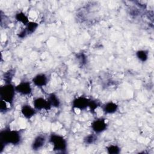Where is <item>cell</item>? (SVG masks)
I'll list each match as a JSON object with an SVG mask.
<instances>
[{"label": "cell", "instance_id": "obj_17", "mask_svg": "<svg viewBox=\"0 0 154 154\" xmlns=\"http://www.w3.org/2000/svg\"><path fill=\"white\" fill-rule=\"evenodd\" d=\"M108 153H119L120 152V148L116 145H110L107 148Z\"/></svg>", "mask_w": 154, "mask_h": 154}, {"label": "cell", "instance_id": "obj_14", "mask_svg": "<svg viewBox=\"0 0 154 154\" xmlns=\"http://www.w3.org/2000/svg\"><path fill=\"white\" fill-rule=\"evenodd\" d=\"M38 27V23L35 22H29V23L26 25V31L27 34H32L34 32L37 28Z\"/></svg>", "mask_w": 154, "mask_h": 154}, {"label": "cell", "instance_id": "obj_13", "mask_svg": "<svg viewBox=\"0 0 154 154\" xmlns=\"http://www.w3.org/2000/svg\"><path fill=\"white\" fill-rule=\"evenodd\" d=\"M47 100L51 107H58L60 105V100L58 97L53 93L49 94Z\"/></svg>", "mask_w": 154, "mask_h": 154}, {"label": "cell", "instance_id": "obj_2", "mask_svg": "<svg viewBox=\"0 0 154 154\" xmlns=\"http://www.w3.org/2000/svg\"><path fill=\"white\" fill-rule=\"evenodd\" d=\"M15 87L11 83H6L1 87L0 95L1 100H3L8 103H11L14 98L16 93Z\"/></svg>", "mask_w": 154, "mask_h": 154}, {"label": "cell", "instance_id": "obj_3", "mask_svg": "<svg viewBox=\"0 0 154 154\" xmlns=\"http://www.w3.org/2000/svg\"><path fill=\"white\" fill-rule=\"evenodd\" d=\"M49 141L53 146V149L57 151H63L67 148V141L63 137L58 134H52L49 138Z\"/></svg>", "mask_w": 154, "mask_h": 154}, {"label": "cell", "instance_id": "obj_9", "mask_svg": "<svg viewBox=\"0 0 154 154\" xmlns=\"http://www.w3.org/2000/svg\"><path fill=\"white\" fill-rule=\"evenodd\" d=\"M46 138L44 135H37L32 143V149L33 150H39L46 143Z\"/></svg>", "mask_w": 154, "mask_h": 154}, {"label": "cell", "instance_id": "obj_15", "mask_svg": "<svg viewBox=\"0 0 154 154\" xmlns=\"http://www.w3.org/2000/svg\"><path fill=\"white\" fill-rule=\"evenodd\" d=\"M136 55L137 58L141 61H145L148 58V52L144 50H140L137 51Z\"/></svg>", "mask_w": 154, "mask_h": 154}, {"label": "cell", "instance_id": "obj_5", "mask_svg": "<svg viewBox=\"0 0 154 154\" xmlns=\"http://www.w3.org/2000/svg\"><path fill=\"white\" fill-rule=\"evenodd\" d=\"M33 106L36 110H48L51 106L47 99L38 97L35 98L33 101Z\"/></svg>", "mask_w": 154, "mask_h": 154}, {"label": "cell", "instance_id": "obj_16", "mask_svg": "<svg viewBox=\"0 0 154 154\" xmlns=\"http://www.w3.org/2000/svg\"><path fill=\"white\" fill-rule=\"evenodd\" d=\"M97 139V137L95 135V134H90L87 136H86L84 139V141L86 144H92Z\"/></svg>", "mask_w": 154, "mask_h": 154}, {"label": "cell", "instance_id": "obj_6", "mask_svg": "<svg viewBox=\"0 0 154 154\" xmlns=\"http://www.w3.org/2000/svg\"><path fill=\"white\" fill-rule=\"evenodd\" d=\"M107 125L103 119H97L91 123V128L96 134L102 132L106 129Z\"/></svg>", "mask_w": 154, "mask_h": 154}, {"label": "cell", "instance_id": "obj_8", "mask_svg": "<svg viewBox=\"0 0 154 154\" xmlns=\"http://www.w3.org/2000/svg\"><path fill=\"white\" fill-rule=\"evenodd\" d=\"M32 82L34 85L38 87H43L47 84L48 79L46 75L43 73H39L33 78Z\"/></svg>", "mask_w": 154, "mask_h": 154}, {"label": "cell", "instance_id": "obj_11", "mask_svg": "<svg viewBox=\"0 0 154 154\" xmlns=\"http://www.w3.org/2000/svg\"><path fill=\"white\" fill-rule=\"evenodd\" d=\"M118 109V105L114 102H108L103 106V111L106 114H112L116 112Z\"/></svg>", "mask_w": 154, "mask_h": 154}, {"label": "cell", "instance_id": "obj_12", "mask_svg": "<svg viewBox=\"0 0 154 154\" xmlns=\"http://www.w3.org/2000/svg\"><path fill=\"white\" fill-rule=\"evenodd\" d=\"M16 19L20 23L24 25H26L29 23V19L28 16L23 12H19L15 16Z\"/></svg>", "mask_w": 154, "mask_h": 154}, {"label": "cell", "instance_id": "obj_7", "mask_svg": "<svg viewBox=\"0 0 154 154\" xmlns=\"http://www.w3.org/2000/svg\"><path fill=\"white\" fill-rule=\"evenodd\" d=\"M90 100L88 99L85 97L79 96L73 100L72 105L75 108L82 110L85 109L87 106H88Z\"/></svg>", "mask_w": 154, "mask_h": 154}, {"label": "cell", "instance_id": "obj_4", "mask_svg": "<svg viewBox=\"0 0 154 154\" xmlns=\"http://www.w3.org/2000/svg\"><path fill=\"white\" fill-rule=\"evenodd\" d=\"M16 91L22 95H29L32 92V87L31 84L28 81L20 82L15 86Z\"/></svg>", "mask_w": 154, "mask_h": 154}, {"label": "cell", "instance_id": "obj_10", "mask_svg": "<svg viewBox=\"0 0 154 154\" xmlns=\"http://www.w3.org/2000/svg\"><path fill=\"white\" fill-rule=\"evenodd\" d=\"M21 112L25 117L30 119L35 115L36 113V109L34 108V106L32 107L28 104H25L22 106L21 108Z\"/></svg>", "mask_w": 154, "mask_h": 154}, {"label": "cell", "instance_id": "obj_1", "mask_svg": "<svg viewBox=\"0 0 154 154\" xmlns=\"http://www.w3.org/2000/svg\"><path fill=\"white\" fill-rule=\"evenodd\" d=\"M21 140V135L17 131L5 129L1 133V140L4 144H17Z\"/></svg>", "mask_w": 154, "mask_h": 154}, {"label": "cell", "instance_id": "obj_18", "mask_svg": "<svg viewBox=\"0 0 154 154\" xmlns=\"http://www.w3.org/2000/svg\"><path fill=\"white\" fill-rule=\"evenodd\" d=\"M7 102H6L5 101L3 100H1V104H0V109L1 111L2 112V111H5L7 110L8 109V106L7 105Z\"/></svg>", "mask_w": 154, "mask_h": 154}]
</instances>
